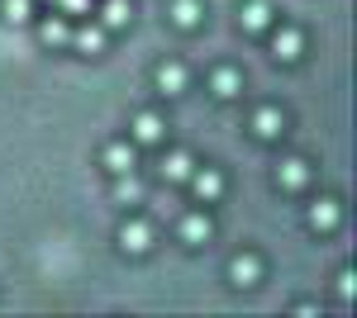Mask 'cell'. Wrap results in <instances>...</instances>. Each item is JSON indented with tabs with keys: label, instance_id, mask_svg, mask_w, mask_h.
Listing matches in <instances>:
<instances>
[{
	"label": "cell",
	"instance_id": "cell-1",
	"mask_svg": "<svg viewBox=\"0 0 357 318\" xmlns=\"http://www.w3.org/2000/svg\"><path fill=\"white\" fill-rule=\"evenodd\" d=\"M162 138H167V119L158 109H138L134 124H129V143H134V148H158Z\"/></svg>",
	"mask_w": 357,
	"mask_h": 318
},
{
	"label": "cell",
	"instance_id": "cell-2",
	"mask_svg": "<svg viewBox=\"0 0 357 318\" xmlns=\"http://www.w3.org/2000/svg\"><path fill=\"white\" fill-rule=\"evenodd\" d=\"M257 280H262V257H257V252H234V257H229V285L252 290Z\"/></svg>",
	"mask_w": 357,
	"mask_h": 318
},
{
	"label": "cell",
	"instance_id": "cell-3",
	"mask_svg": "<svg viewBox=\"0 0 357 318\" xmlns=\"http://www.w3.org/2000/svg\"><path fill=\"white\" fill-rule=\"evenodd\" d=\"M186 186L195 190L200 205H215V200L224 195V171H220V166H195L191 176H186Z\"/></svg>",
	"mask_w": 357,
	"mask_h": 318
},
{
	"label": "cell",
	"instance_id": "cell-4",
	"mask_svg": "<svg viewBox=\"0 0 357 318\" xmlns=\"http://www.w3.org/2000/svg\"><path fill=\"white\" fill-rule=\"evenodd\" d=\"M305 223H310L314 233H333V228L343 223V205H338L333 195H319V200L305 209Z\"/></svg>",
	"mask_w": 357,
	"mask_h": 318
},
{
	"label": "cell",
	"instance_id": "cell-5",
	"mask_svg": "<svg viewBox=\"0 0 357 318\" xmlns=\"http://www.w3.org/2000/svg\"><path fill=\"white\" fill-rule=\"evenodd\" d=\"M248 129H252V138L272 143V138H281V133H286V109H281V105H257Z\"/></svg>",
	"mask_w": 357,
	"mask_h": 318
},
{
	"label": "cell",
	"instance_id": "cell-6",
	"mask_svg": "<svg viewBox=\"0 0 357 318\" xmlns=\"http://www.w3.org/2000/svg\"><path fill=\"white\" fill-rule=\"evenodd\" d=\"M305 53V33L296 24H276L272 29V57L276 62H296Z\"/></svg>",
	"mask_w": 357,
	"mask_h": 318
},
{
	"label": "cell",
	"instance_id": "cell-7",
	"mask_svg": "<svg viewBox=\"0 0 357 318\" xmlns=\"http://www.w3.org/2000/svg\"><path fill=\"white\" fill-rule=\"evenodd\" d=\"M105 38H110L105 24H100V19H91V24H72V43H67V48L96 57V53H105Z\"/></svg>",
	"mask_w": 357,
	"mask_h": 318
},
{
	"label": "cell",
	"instance_id": "cell-8",
	"mask_svg": "<svg viewBox=\"0 0 357 318\" xmlns=\"http://www.w3.org/2000/svg\"><path fill=\"white\" fill-rule=\"evenodd\" d=\"M119 247L134 252V257H143V252L153 247V223H148V218H124V223H119Z\"/></svg>",
	"mask_w": 357,
	"mask_h": 318
},
{
	"label": "cell",
	"instance_id": "cell-9",
	"mask_svg": "<svg viewBox=\"0 0 357 318\" xmlns=\"http://www.w3.org/2000/svg\"><path fill=\"white\" fill-rule=\"evenodd\" d=\"M100 166H105L110 176H124V171H134V166H138V148L129 143V138H119V143H110V148L100 152Z\"/></svg>",
	"mask_w": 357,
	"mask_h": 318
},
{
	"label": "cell",
	"instance_id": "cell-10",
	"mask_svg": "<svg viewBox=\"0 0 357 318\" xmlns=\"http://www.w3.org/2000/svg\"><path fill=\"white\" fill-rule=\"evenodd\" d=\"M176 233H181V242H186V247H205V242L215 238V218H210L205 209H195V214H186V218H181V228H176Z\"/></svg>",
	"mask_w": 357,
	"mask_h": 318
},
{
	"label": "cell",
	"instance_id": "cell-11",
	"mask_svg": "<svg viewBox=\"0 0 357 318\" xmlns=\"http://www.w3.org/2000/svg\"><path fill=\"white\" fill-rule=\"evenodd\" d=\"M310 186V161L305 157H286L276 166V190H286V195H296V190Z\"/></svg>",
	"mask_w": 357,
	"mask_h": 318
},
{
	"label": "cell",
	"instance_id": "cell-12",
	"mask_svg": "<svg viewBox=\"0 0 357 318\" xmlns=\"http://www.w3.org/2000/svg\"><path fill=\"white\" fill-rule=\"evenodd\" d=\"M210 95L215 100H238L243 95V72L238 67H215L210 72Z\"/></svg>",
	"mask_w": 357,
	"mask_h": 318
},
{
	"label": "cell",
	"instance_id": "cell-13",
	"mask_svg": "<svg viewBox=\"0 0 357 318\" xmlns=\"http://www.w3.org/2000/svg\"><path fill=\"white\" fill-rule=\"evenodd\" d=\"M38 43H43V48H67V43H72V19H67V15H48V19H38Z\"/></svg>",
	"mask_w": 357,
	"mask_h": 318
},
{
	"label": "cell",
	"instance_id": "cell-14",
	"mask_svg": "<svg viewBox=\"0 0 357 318\" xmlns=\"http://www.w3.org/2000/svg\"><path fill=\"white\" fill-rule=\"evenodd\" d=\"M272 5H267V0H243V5H238V24L248 29V33H262V29H272Z\"/></svg>",
	"mask_w": 357,
	"mask_h": 318
},
{
	"label": "cell",
	"instance_id": "cell-15",
	"mask_svg": "<svg viewBox=\"0 0 357 318\" xmlns=\"http://www.w3.org/2000/svg\"><path fill=\"white\" fill-rule=\"evenodd\" d=\"M153 81H158V90L162 95H186V67L181 62H158V72H153Z\"/></svg>",
	"mask_w": 357,
	"mask_h": 318
},
{
	"label": "cell",
	"instance_id": "cell-16",
	"mask_svg": "<svg viewBox=\"0 0 357 318\" xmlns=\"http://www.w3.org/2000/svg\"><path fill=\"white\" fill-rule=\"evenodd\" d=\"M167 19L176 29H195L205 19V0H172V5H167Z\"/></svg>",
	"mask_w": 357,
	"mask_h": 318
},
{
	"label": "cell",
	"instance_id": "cell-17",
	"mask_svg": "<svg viewBox=\"0 0 357 318\" xmlns=\"http://www.w3.org/2000/svg\"><path fill=\"white\" fill-rule=\"evenodd\" d=\"M191 171H195V157L186 152V148H172V152L162 157V181H186Z\"/></svg>",
	"mask_w": 357,
	"mask_h": 318
},
{
	"label": "cell",
	"instance_id": "cell-18",
	"mask_svg": "<svg viewBox=\"0 0 357 318\" xmlns=\"http://www.w3.org/2000/svg\"><path fill=\"white\" fill-rule=\"evenodd\" d=\"M129 19H134L129 0H105V5H100V24H105V33H114V29H129Z\"/></svg>",
	"mask_w": 357,
	"mask_h": 318
},
{
	"label": "cell",
	"instance_id": "cell-19",
	"mask_svg": "<svg viewBox=\"0 0 357 318\" xmlns=\"http://www.w3.org/2000/svg\"><path fill=\"white\" fill-rule=\"evenodd\" d=\"M138 200H143V181H138L134 171L114 176V205H138Z\"/></svg>",
	"mask_w": 357,
	"mask_h": 318
},
{
	"label": "cell",
	"instance_id": "cell-20",
	"mask_svg": "<svg viewBox=\"0 0 357 318\" xmlns=\"http://www.w3.org/2000/svg\"><path fill=\"white\" fill-rule=\"evenodd\" d=\"M0 15H5V24H29L33 19V0H0Z\"/></svg>",
	"mask_w": 357,
	"mask_h": 318
},
{
	"label": "cell",
	"instance_id": "cell-21",
	"mask_svg": "<svg viewBox=\"0 0 357 318\" xmlns=\"http://www.w3.org/2000/svg\"><path fill=\"white\" fill-rule=\"evenodd\" d=\"M57 15H67V19H82V15H91V0H53Z\"/></svg>",
	"mask_w": 357,
	"mask_h": 318
},
{
	"label": "cell",
	"instance_id": "cell-22",
	"mask_svg": "<svg viewBox=\"0 0 357 318\" xmlns=\"http://www.w3.org/2000/svg\"><path fill=\"white\" fill-rule=\"evenodd\" d=\"M333 290H338V299L348 304V299H353V290H357V276H353V271H338V285H333Z\"/></svg>",
	"mask_w": 357,
	"mask_h": 318
}]
</instances>
